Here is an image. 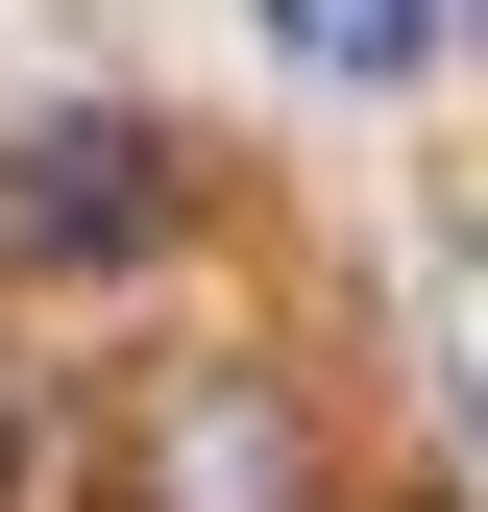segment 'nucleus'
Listing matches in <instances>:
<instances>
[{
    "label": "nucleus",
    "mask_w": 488,
    "mask_h": 512,
    "mask_svg": "<svg viewBox=\"0 0 488 512\" xmlns=\"http://www.w3.org/2000/svg\"><path fill=\"white\" fill-rule=\"evenodd\" d=\"M269 49H293V74H342V98H391V74H440V0H269Z\"/></svg>",
    "instance_id": "3"
},
{
    "label": "nucleus",
    "mask_w": 488,
    "mask_h": 512,
    "mask_svg": "<svg viewBox=\"0 0 488 512\" xmlns=\"http://www.w3.org/2000/svg\"><path fill=\"white\" fill-rule=\"evenodd\" d=\"M0 488H25V415H0Z\"/></svg>",
    "instance_id": "5"
},
{
    "label": "nucleus",
    "mask_w": 488,
    "mask_h": 512,
    "mask_svg": "<svg viewBox=\"0 0 488 512\" xmlns=\"http://www.w3.org/2000/svg\"><path fill=\"white\" fill-rule=\"evenodd\" d=\"M440 25H488V0H440Z\"/></svg>",
    "instance_id": "6"
},
{
    "label": "nucleus",
    "mask_w": 488,
    "mask_h": 512,
    "mask_svg": "<svg viewBox=\"0 0 488 512\" xmlns=\"http://www.w3.org/2000/svg\"><path fill=\"white\" fill-rule=\"evenodd\" d=\"M440 415H464V464H488V244L440 269Z\"/></svg>",
    "instance_id": "4"
},
{
    "label": "nucleus",
    "mask_w": 488,
    "mask_h": 512,
    "mask_svg": "<svg viewBox=\"0 0 488 512\" xmlns=\"http://www.w3.org/2000/svg\"><path fill=\"white\" fill-rule=\"evenodd\" d=\"M318 439H293V366H171L147 439H122V512H293Z\"/></svg>",
    "instance_id": "2"
},
{
    "label": "nucleus",
    "mask_w": 488,
    "mask_h": 512,
    "mask_svg": "<svg viewBox=\"0 0 488 512\" xmlns=\"http://www.w3.org/2000/svg\"><path fill=\"white\" fill-rule=\"evenodd\" d=\"M171 244H196V147H171L147 98H49V122H0V269H25V293L171 269Z\"/></svg>",
    "instance_id": "1"
}]
</instances>
